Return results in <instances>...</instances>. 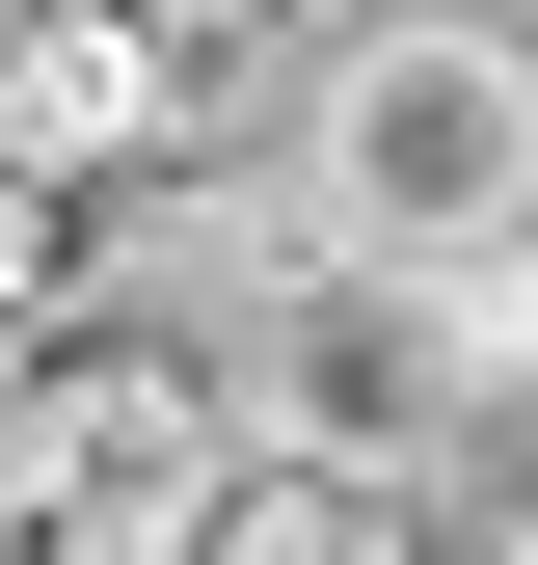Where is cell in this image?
Returning a JSON list of instances; mask_svg holds the SVG:
<instances>
[{
	"mask_svg": "<svg viewBox=\"0 0 538 565\" xmlns=\"http://www.w3.org/2000/svg\"><path fill=\"white\" fill-rule=\"evenodd\" d=\"M297 189L351 243H404V269H538V54L485 28V0H351L323 28V82H297Z\"/></svg>",
	"mask_w": 538,
	"mask_h": 565,
	"instance_id": "6da1fadb",
	"label": "cell"
},
{
	"mask_svg": "<svg viewBox=\"0 0 538 565\" xmlns=\"http://www.w3.org/2000/svg\"><path fill=\"white\" fill-rule=\"evenodd\" d=\"M485 377H512V297H485V269H404L351 216H323V269L243 323V431L351 458V484H404V512H431V458L485 431Z\"/></svg>",
	"mask_w": 538,
	"mask_h": 565,
	"instance_id": "7a4b0ae2",
	"label": "cell"
},
{
	"mask_svg": "<svg viewBox=\"0 0 538 565\" xmlns=\"http://www.w3.org/2000/svg\"><path fill=\"white\" fill-rule=\"evenodd\" d=\"M216 0H0V162L134 189V162H216Z\"/></svg>",
	"mask_w": 538,
	"mask_h": 565,
	"instance_id": "3957f363",
	"label": "cell"
},
{
	"mask_svg": "<svg viewBox=\"0 0 538 565\" xmlns=\"http://www.w3.org/2000/svg\"><path fill=\"white\" fill-rule=\"evenodd\" d=\"M431 539H538V350L485 377V431L431 458Z\"/></svg>",
	"mask_w": 538,
	"mask_h": 565,
	"instance_id": "277c9868",
	"label": "cell"
},
{
	"mask_svg": "<svg viewBox=\"0 0 538 565\" xmlns=\"http://www.w3.org/2000/svg\"><path fill=\"white\" fill-rule=\"evenodd\" d=\"M54 297H82V189H54V162H0V350H28Z\"/></svg>",
	"mask_w": 538,
	"mask_h": 565,
	"instance_id": "5b68a950",
	"label": "cell"
},
{
	"mask_svg": "<svg viewBox=\"0 0 538 565\" xmlns=\"http://www.w3.org/2000/svg\"><path fill=\"white\" fill-rule=\"evenodd\" d=\"M512 350H538V269H512Z\"/></svg>",
	"mask_w": 538,
	"mask_h": 565,
	"instance_id": "8992f818",
	"label": "cell"
}]
</instances>
